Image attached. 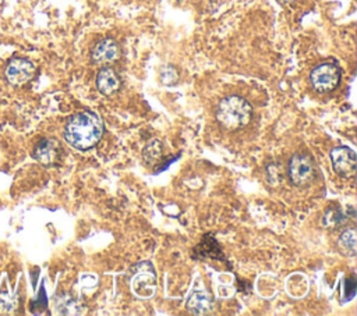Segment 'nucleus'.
Instances as JSON below:
<instances>
[{"label":"nucleus","mask_w":357,"mask_h":316,"mask_svg":"<svg viewBox=\"0 0 357 316\" xmlns=\"http://www.w3.org/2000/svg\"><path fill=\"white\" fill-rule=\"evenodd\" d=\"M162 155H163V146L159 139H151L142 150V157L145 163H148L149 166L155 164L162 157Z\"/></svg>","instance_id":"2eb2a0df"},{"label":"nucleus","mask_w":357,"mask_h":316,"mask_svg":"<svg viewBox=\"0 0 357 316\" xmlns=\"http://www.w3.org/2000/svg\"><path fill=\"white\" fill-rule=\"evenodd\" d=\"M331 161L335 173L343 178H351L357 168V156L347 146H337L331 152Z\"/></svg>","instance_id":"423d86ee"},{"label":"nucleus","mask_w":357,"mask_h":316,"mask_svg":"<svg viewBox=\"0 0 357 316\" xmlns=\"http://www.w3.org/2000/svg\"><path fill=\"white\" fill-rule=\"evenodd\" d=\"M280 1H283V3H291V1H294V0H280Z\"/></svg>","instance_id":"a211bd4d"},{"label":"nucleus","mask_w":357,"mask_h":316,"mask_svg":"<svg viewBox=\"0 0 357 316\" xmlns=\"http://www.w3.org/2000/svg\"><path fill=\"white\" fill-rule=\"evenodd\" d=\"M344 292H346V301L351 299L356 294V280L354 276H350L344 280Z\"/></svg>","instance_id":"f3484780"},{"label":"nucleus","mask_w":357,"mask_h":316,"mask_svg":"<svg viewBox=\"0 0 357 316\" xmlns=\"http://www.w3.org/2000/svg\"><path fill=\"white\" fill-rule=\"evenodd\" d=\"M130 287L138 298L149 299L153 297L156 290V271L151 262H141L132 267Z\"/></svg>","instance_id":"7ed1b4c3"},{"label":"nucleus","mask_w":357,"mask_h":316,"mask_svg":"<svg viewBox=\"0 0 357 316\" xmlns=\"http://www.w3.org/2000/svg\"><path fill=\"white\" fill-rule=\"evenodd\" d=\"M340 68L335 63H321L310 72L311 86L319 93H328L337 88L340 82Z\"/></svg>","instance_id":"39448f33"},{"label":"nucleus","mask_w":357,"mask_h":316,"mask_svg":"<svg viewBox=\"0 0 357 316\" xmlns=\"http://www.w3.org/2000/svg\"><path fill=\"white\" fill-rule=\"evenodd\" d=\"M105 132L102 118L89 110L71 116L64 127V139L78 150H88L98 145Z\"/></svg>","instance_id":"f257e3e1"},{"label":"nucleus","mask_w":357,"mask_h":316,"mask_svg":"<svg viewBox=\"0 0 357 316\" xmlns=\"http://www.w3.org/2000/svg\"><path fill=\"white\" fill-rule=\"evenodd\" d=\"M350 217L354 219V210L351 207L346 210H343L339 206L328 207L322 216V226L326 228H339L347 224Z\"/></svg>","instance_id":"f8f14e48"},{"label":"nucleus","mask_w":357,"mask_h":316,"mask_svg":"<svg viewBox=\"0 0 357 316\" xmlns=\"http://www.w3.org/2000/svg\"><path fill=\"white\" fill-rule=\"evenodd\" d=\"M96 88L105 96L117 93L121 88V79L112 67H103L96 75Z\"/></svg>","instance_id":"9b49d317"},{"label":"nucleus","mask_w":357,"mask_h":316,"mask_svg":"<svg viewBox=\"0 0 357 316\" xmlns=\"http://www.w3.org/2000/svg\"><path fill=\"white\" fill-rule=\"evenodd\" d=\"M35 74V65L26 58H13L6 67V78L11 85H24Z\"/></svg>","instance_id":"1a4fd4ad"},{"label":"nucleus","mask_w":357,"mask_h":316,"mask_svg":"<svg viewBox=\"0 0 357 316\" xmlns=\"http://www.w3.org/2000/svg\"><path fill=\"white\" fill-rule=\"evenodd\" d=\"M121 50L119 43L112 38H105L96 42L91 50V58L98 65H107L120 58Z\"/></svg>","instance_id":"6e6552de"},{"label":"nucleus","mask_w":357,"mask_h":316,"mask_svg":"<svg viewBox=\"0 0 357 316\" xmlns=\"http://www.w3.org/2000/svg\"><path fill=\"white\" fill-rule=\"evenodd\" d=\"M287 175L296 187H305L317 177V167L312 157L307 153H296L289 160Z\"/></svg>","instance_id":"20e7f679"},{"label":"nucleus","mask_w":357,"mask_h":316,"mask_svg":"<svg viewBox=\"0 0 357 316\" xmlns=\"http://www.w3.org/2000/svg\"><path fill=\"white\" fill-rule=\"evenodd\" d=\"M177 71L174 67H165L160 72V79L166 85H174L177 82Z\"/></svg>","instance_id":"dca6fc26"},{"label":"nucleus","mask_w":357,"mask_h":316,"mask_svg":"<svg viewBox=\"0 0 357 316\" xmlns=\"http://www.w3.org/2000/svg\"><path fill=\"white\" fill-rule=\"evenodd\" d=\"M252 118L251 104L238 95H230L223 97L216 109V120L222 128L236 131L247 124Z\"/></svg>","instance_id":"f03ea898"},{"label":"nucleus","mask_w":357,"mask_h":316,"mask_svg":"<svg viewBox=\"0 0 357 316\" xmlns=\"http://www.w3.org/2000/svg\"><path fill=\"white\" fill-rule=\"evenodd\" d=\"M191 256L194 259H215V260H222L226 262V264H229V262L225 258V253L220 248V245L218 244V241L215 239L213 235L211 234H205L202 237V239L199 241V244L197 246H194Z\"/></svg>","instance_id":"9d476101"},{"label":"nucleus","mask_w":357,"mask_h":316,"mask_svg":"<svg viewBox=\"0 0 357 316\" xmlns=\"http://www.w3.org/2000/svg\"><path fill=\"white\" fill-rule=\"evenodd\" d=\"M33 157L43 166L50 167L60 163L63 157V146L57 139L45 138L38 142L33 149Z\"/></svg>","instance_id":"0eeeda50"},{"label":"nucleus","mask_w":357,"mask_h":316,"mask_svg":"<svg viewBox=\"0 0 357 316\" xmlns=\"http://www.w3.org/2000/svg\"><path fill=\"white\" fill-rule=\"evenodd\" d=\"M212 308L213 298L208 291H194L187 301V309L194 315L211 313Z\"/></svg>","instance_id":"ddd939ff"},{"label":"nucleus","mask_w":357,"mask_h":316,"mask_svg":"<svg viewBox=\"0 0 357 316\" xmlns=\"http://www.w3.org/2000/svg\"><path fill=\"white\" fill-rule=\"evenodd\" d=\"M339 251L346 256H356L357 253V234L356 228L344 230L337 239Z\"/></svg>","instance_id":"4468645a"}]
</instances>
